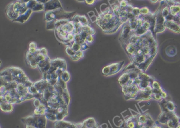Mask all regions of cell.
I'll return each instance as SVG.
<instances>
[{
  "instance_id": "30bf717a",
  "label": "cell",
  "mask_w": 180,
  "mask_h": 128,
  "mask_svg": "<svg viewBox=\"0 0 180 128\" xmlns=\"http://www.w3.org/2000/svg\"><path fill=\"white\" fill-rule=\"evenodd\" d=\"M88 35V34L84 30H82L81 32H77L75 35L74 41L80 45H82L86 43V38Z\"/></svg>"
},
{
  "instance_id": "484cf974",
  "label": "cell",
  "mask_w": 180,
  "mask_h": 128,
  "mask_svg": "<svg viewBox=\"0 0 180 128\" xmlns=\"http://www.w3.org/2000/svg\"><path fill=\"white\" fill-rule=\"evenodd\" d=\"M41 104L42 103L41 102V101L38 99H35L33 101V105L35 107H39Z\"/></svg>"
},
{
  "instance_id": "277c9868",
  "label": "cell",
  "mask_w": 180,
  "mask_h": 128,
  "mask_svg": "<svg viewBox=\"0 0 180 128\" xmlns=\"http://www.w3.org/2000/svg\"><path fill=\"white\" fill-rule=\"evenodd\" d=\"M76 15V12H67L64 11L63 9H59L53 11L46 12L45 19L46 22L61 19L73 20Z\"/></svg>"
},
{
  "instance_id": "4dcf8cb0",
  "label": "cell",
  "mask_w": 180,
  "mask_h": 128,
  "mask_svg": "<svg viewBox=\"0 0 180 128\" xmlns=\"http://www.w3.org/2000/svg\"><path fill=\"white\" fill-rule=\"evenodd\" d=\"M38 48H29L28 51L29 53H31V54H35V53L37 51Z\"/></svg>"
},
{
  "instance_id": "cb8c5ba5",
  "label": "cell",
  "mask_w": 180,
  "mask_h": 128,
  "mask_svg": "<svg viewBox=\"0 0 180 128\" xmlns=\"http://www.w3.org/2000/svg\"><path fill=\"white\" fill-rule=\"evenodd\" d=\"M110 73V65H108L107 66H105L103 68L102 70V74L104 75L108 76Z\"/></svg>"
},
{
  "instance_id": "836d02e7",
  "label": "cell",
  "mask_w": 180,
  "mask_h": 128,
  "mask_svg": "<svg viewBox=\"0 0 180 128\" xmlns=\"http://www.w3.org/2000/svg\"><path fill=\"white\" fill-rule=\"evenodd\" d=\"M120 5L121 7H125L126 5V2L124 0H122L120 2Z\"/></svg>"
},
{
  "instance_id": "d590c367",
  "label": "cell",
  "mask_w": 180,
  "mask_h": 128,
  "mask_svg": "<svg viewBox=\"0 0 180 128\" xmlns=\"http://www.w3.org/2000/svg\"><path fill=\"white\" fill-rule=\"evenodd\" d=\"M37 1V2H40V3H46V2H48L49 0H35Z\"/></svg>"
},
{
  "instance_id": "ffe728a7",
  "label": "cell",
  "mask_w": 180,
  "mask_h": 128,
  "mask_svg": "<svg viewBox=\"0 0 180 128\" xmlns=\"http://www.w3.org/2000/svg\"><path fill=\"white\" fill-rule=\"evenodd\" d=\"M46 29L48 30H55L56 20H52L46 22Z\"/></svg>"
},
{
  "instance_id": "2e32d148",
  "label": "cell",
  "mask_w": 180,
  "mask_h": 128,
  "mask_svg": "<svg viewBox=\"0 0 180 128\" xmlns=\"http://www.w3.org/2000/svg\"><path fill=\"white\" fill-rule=\"evenodd\" d=\"M46 107L43 104H41L40 106L35 107L33 114L35 115H45L46 114Z\"/></svg>"
},
{
  "instance_id": "d6a6232c",
  "label": "cell",
  "mask_w": 180,
  "mask_h": 128,
  "mask_svg": "<svg viewBox=\"0 0 180 128\" xmlns=\"http://www.w3.org/2000/svg\"><path fill=\"white\" fill-rule=\"evenodd\" d=\"M70 57L72 61H78V60L80 59L76 55V53H75L74 55H72V56H70Z\"/></svg>"
},
{
  "instance_id": "44dd1931",
  "label": "cell",
  "mask_w": 180,
  "mask_h": 128,
  "mask_svg": "<svg viewBox=\"0 0 180 128\" xmlns=\"http://www.w3.org/2000/svg\"><path fill=\"white\" fill-rule=\"evenodd\" d=\"M71 48H72V49H73V50L75 51L76 53L78 51L81 50V45L79 44V43L75 42V41L72 43V44L71 45Z\"/></svg>"
},
{
  "instance_id": "5b68a950",
  "label": "cell",
  "mask_w": 180,
  "mask_h": 128,
  "mask_svg": "<svg viewBox=\"0 0 180 128\" xmlns=\"http://www.w3.org/2000/svg\"><path fill=\"white\" fill-rule=\"evenodd\" d=\"M59 9H63L59 0H49L45 3V11H53Z\"/></svg>"
},
{
  "instance_id": "603a6c76",
  "label": "cell",
  "mask_w": 180,
  "mask_h": 128,
  "mask_svg": "<svg viewBox=\"0 0 180 128\" xmlns=\"http://www.w3.org/2000/svg\"><path fill=\"white\" fill-rule=\"evenodd\" d=\"M66 53H67L68 55H69V56H71L74 55L75 53H76L75 51L73 50V49L71 48V47L70 46H68L67 47V48L66 49Z\"/></svg>"
},
{
  "instance_id": "52a82bcc",
  "label": "cell",
  "mask_w": 180,
  "mask_h": 128,
  "mask_svg": "<svg viewBox=\"0 0 180 128\" xmlns=\"http://www.w3.org/2000/svg\"><path fill=\"white\" fill-rule=\"evenodd\" d=\"M51 59L50 58L49 56H48L45 60L39 63L38 65V68H39L40 71L41 72L42 74L49 71L50 68L51 66Z\"/></svg>"
},
{
  "instance_id": "9a60e30c",
  "label": "cell",
  "mask_w": 180,
  "mask_h": 128,
  "mask_svg": "<svg viewBox=\"0 0 180 128\" xmlns=\"http://www.w3.org/2000/svg\"><path fill=\"white\" fill-rule=\"evenodd\" d=\"M82 124L86 128H92L97 123L94 118L89 117L85 121H83Z\"/></svg>"
},
{
  "instance_id": "8fae6325",
  "label": "cell",
  "mask_w": 180,
  "mask_h": 128,
  "mask_svg": "<svg viewBox=\"0 0 180 128\" xmlns=\"http://www.w3.org/2000/svg\"><path fill=\"white\" fill-rule=\"evenodd\" d=\"M13 3H11L7 6V9L5 10V13L9 19L13 21L19 17V15L18 14H17L13 10Z\"/></svg>"
},
{
  "instance_id": "7c38bea8",
  "label": "cell",
  "mask_w": 180,
  "mask_h": 128,
  "mask_svg": "<svg viewBox=\"0 0 180 128\" xmlns=\"http://www.w3.org/2000/svg\"><path fill=\"white\" fill-rule=\"evenodd\" d=\"M124 62H120L110 65V73L108 76L115 75L120 71L123 66Z\"/></svg>"
},
{
  "instance_id": "6da1fadb",
  "label": "cell",
  "mask_w": 180,
  "mask_h": 128,
  "mask_svg": "<svg viewBox=\"0 0 180 128\" xmlns=\"http://www.w3.org/2000/svg\"><path fill=\"white\" fill-rule=\"evenodd\" d=\"M11 81L24 84L27 87L32 86L34 83L30 81L21 68L15 67L7 68L1 72V82Z\"/></svg>"
},
{
  "instance_id": "7a4b0ae2",
  "label": "cell",
  "mask_w": 180,
  "mask_h": 128,
  "mask_svg": "<svg viewBox=\"0 0 180 128\" xmlns=\"http://www.w3.org/2000/svg\"><path fill=\"white\" fill-rule=\"evenodd\" d=\"M54 30L56 39L64 45L66 44L67 37L68 34L72 32H74L75 34L77 33V29L76 27L73 20L68 22L65 24L57 27Z\"/></svg>"
},
{
  "instance_id": "8d00e7d4",
  "label": "cell",
  "mask_w": 180,
  "mask_h": 128,
  "mask_svg": "<svg viewBox=\"0 0 180 128\" xmlns=\"http://www.w3.org/2000/svg\"><path fill=\"white\" fill-rule=\"evenodd\" d=\"M19 1L21 2L22 3H24L27 4L30 0H18Z\"/></svg>"
},
{
  "instance_id": "83f0119b",
  "label": "cell",
  "mask_w": 180,
  "mask_h": 128,
  "mask_svg": "<svg viewBox=\"0 0 180 128\" xmlns=\"http://www.w3.org/2000/svg\"><path fill=\"white\" fill-rule=\"evenodd\" d=\"M89 48L88 45L86 43H84L81 45V50L84 51L85 50L88 49Z\"/></svg>"
},
{
  "instance_id": "7402d4cb",
  "label": "cell",
  "mask_w": 180,
  "mask_h": 128,
  "mask_svg": "<svg viewBox=\"0 0 180 128\" xmlns=\"http://www.w3.org/2000/svg\"><path fill=\"white\" fill-rule=\"evenodd\" d=\"M37 2H38L37 1H35V0H30L28 3L27 4V7H28L29 9L32 10V9L35 7V4L37 3Z\"/></svg>"
},
{
  "instance_id": "4316f807",
  "label": "cell",
  "mask_w": 180,
  "mask_h": 128,
  "mask_svg": "<svg viewBox=\"0 0 180 128\" xmlns=\"http://www.w3.org/2000/svg\"><path fill=\"white\" fill-rule=\"evenodd\" d=\"M76 55L79 59H81V58H83L84 56V53L83 51L80 50V51H78L77 52H76Z\"/></svg>"
},
{
  "instance_id": "5bb4252c",
  "label": "cell",
  "mask_w": 180,
  "mask_h": 128,
  "mask_svg": "<svg viewBox=\"0 0 180 128\" xmlns=\"http://www.w3.org/2000/svg\"><path fill=\"white\" fill-rule=\"evenodd\" d=\"M0 107L1 110L4 112H11L13 110V104L5 101L1 102Z\"/></svg>"
},
{
  "instance_id": "3957f363",
  "label": "cell",
  "mask_w": 180,
  "mask_h": 128,
  "mask_svg": "<svg viewBox=\"0 0 180 128\" xmlns=\"http://www.w3.org/2000/svg\"><path fill=\"white\" fill-rule=\"evenodd\" d=\"M21 121L25 125V128H46L47 118L45 115L33 114L22 118Z\"/></svg>"
},
{
  "instance_id": "d4e9b609",
  "label": "cell",
  "mask_w": 180,
  "mask_h": 128,
  "mask_svg": "<svg viewBox=\"0 0 180 128\" xmlns=\"http://www.w3.org/2000/svg\"><path fill=\"white\" fill-rule=\"evenodd\" d=\"M94 36L92 35H88V36L87 37V38H86V43L88 45V44H90V43H92L94 41Z\"/></svg>"
},
{
  "instance_id": "f546056e",
  "label": "cell",
  "mask_w": 180,
  "mask_h": 128,
  "mask_svg": "<svg viewBox=\"0 0 180 128\" xmlns=\"http://www.w3.org/2000/svg\"><path fill=\"white\" fill-rule=\"evenodd\" d=\"M96 0H85V2L89 5H92L95 3Z\"/></svg>"
},
{
  "instance_id": "8992f818",
  "label": "cell",
  "mask_w": 180,
  "mask_h": 128,
  "mask_svg": "<svg viewBox=\"0 0 180 128\" xmlns=\"http://www.w3.org/2000/svg\"><path fill=\"white\" fill-rule=\"evenodd\" d=\"M13 9L14 12L18 14L19 15L25 13L29 9L27 7V4L22 3L19 1L18 0L15 1L14 2H13Z\"/></svg>"
},
{
  "instance_id": "e0dca14e",
  "label": "cell",
  "mask_w": 180,
  "mask_h": 128,
  "mask_svg": "<svg viewBox=\"0 0 180 128\" xmlns=\"http://www.w3.org/2000/svg\"><path fill=\"white\" fill-rule=\"evenodd\" d=\"M71 76L69 72L67 70L64 71L62 74L60 76V78H61V79L66 83L69 81L70 79Z\"/></svg>"
},
{
  "instance_id": "4fadbf2b",
  "label": "cell",
  "mask_w": 180,
  "mask_h": 128,
  "mask_svg": "<svg viewBox=\"0 0 180 128\" xmlns=\"http://www.w3.org/2000/svg\"><path fill=\"white\" fill-rule=\"evenodd\" d=\"M33 12V11H32L31 9H28L26 12H25V13L19 15V17L17 19L14 20L13 22H19L21 23H24L30 17V16L32 14Z\"/></svg>"
},
{
  "instance_id": "1f68e13d",
  "label": "cell",
  "mask_w": 180,
  "mask_h": 128,
  "mask_svg": "<svg viewBox=\"0 0 180 128\" xmlns=\"http://www.w3.org/2000/svg\"><path fill=\"white\" fill-rule=\"evenodd\" d=\"M29 48H38L37 45L35 42H31L29 44Z\"/></svg>"
},
{
  "instance_id": "ba28073f",
  "label": "cell",
  "mask_w": 180,
  "mask_h": 128,
  "mask_svg": "<svg viewBox=\"0 0 180 128\" xmlns=\"http://www.w3.org/2000/svg\"><path fill=\"white\" fill-rule=\"evenodd\" d=\"M76 127L77 123L64 120L56 121L53 125V128H76Z\"/></svg>"
},
{
  "instance_id": "e575fe53",
  "label": "cell",
  "mask_w": 180,
  "mask_h": 128,
  "mask_svg": "<svg viewBox=\"0 0 180 128\" xmlns=\"http://www.w3.org/2000/svg\"><path fill=\"white\" fill-rule=\"evenodd\" d=\"M88 15H89V17H90V18H92V17L95 16V14H94V12L93 11H90L88 13Z\"/></svg>"
},
{
  "instance_id": "ac0fdd59",
  "label": "cell",
  "mask_w": 180,
  "mask_h": 128,
  "mask_svg": "<svg viewBox=\"0 0 180 128\" xmlns=\"http://www.w3.org/2000/svg\"><path fill=\"white\" fill-rule=\"evenodd\" d=\"M32 10L35 12L45 11V4L38 2Z\"/></svg>"
},
{
  "instance_id": "f1b7e54d",
  "label": "cell",
  "mask_w": 180,
  "mask_h": 128,
  "mask_svg": "<svg viewBox=\"0 0 180 128\" xmlns=\"http://www.w3.org/2000/svg\"><path fill=\"white\" fill-rule=\"evenodd\" d=\"M40 53L43 54V55L48 56V50L46 49V48H40Z\"/></svg>"
},
{
  "instance_id": "d6986e66",
  "label": "cell",
  "mask_w": 180,
  "mask_h": 128,
  "mask_svg": "<svg viewBox=\"0 0 180 128\" xmlns=\"http://www.w3.org/2000/svg\"><path fill=\"white\" fill-rule=\"evenodd\" d=\"M78 20L82 25H89L88 20L85 15H78Z\"/></svg>"
},
{
  "instance_id": "9c48e42d",
  "label": "cell",
  "mask_w": 180,
  "mask_h": 128,
  "mask_svg": "<svg viewBox=\"0 0 180 128\" xmlns=\"http://www.w3.org/2000/svg\"><path fill=\"white\" fill-rule=\"evenodd\" d=\"M51 65L54 67L56 68L57 69L63 68L65 70L67 69V63L64 59L62 58H56L53 60H51Z\"/></svg>"
}]
</instances>
